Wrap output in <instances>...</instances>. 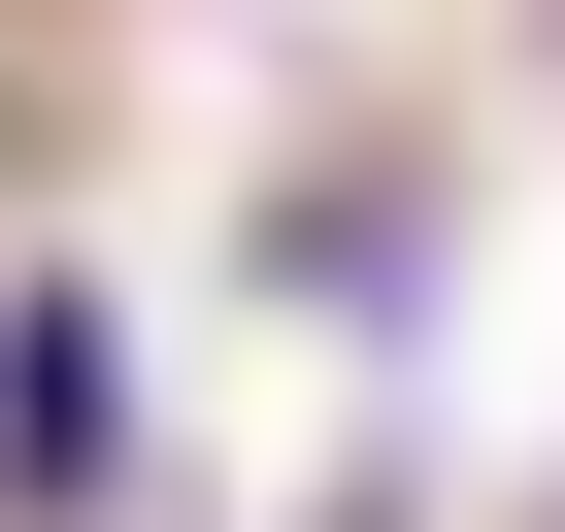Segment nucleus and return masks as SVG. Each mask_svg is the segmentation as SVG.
<instances>
[{"instance_id": "1", "label": "nucleus", "mask_w": 565, "mask_h": 532, "mask_svg": "<svg viewBox=\"0 0 565 532\" xmlns=\"http://www.w3.org/2000/svg\"><path fill=\"white\" fill-rule=\"evenodd\" d=\"M0 466H34V532L134 499V333H100V266H34V300H0Z\"/></svg>"}]
</instances>
